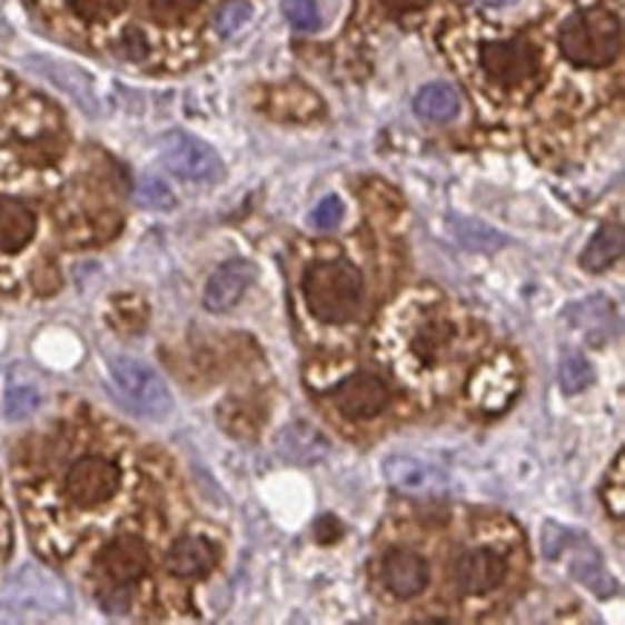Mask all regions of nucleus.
<instances>
[{
    "mask_svg": "<svg viewBox=\"0 0 625 625\" xmlns=\"http://www.w3.org/2000/svg\"><path fill=\"white\" fill-rule=\"evenodd\" d=\"M507 565L496 550L478 548L464 554L456 565V585L462 594H487L505 583Z\"/></svg>",
    "mask_w": 625,
    "mask_h": 625,
    "instance_id": "9d476101",
    "label": "nucleus"
},
{
    "mask_svg": "<svg viewBox=\"0 0 625 625\" xmlns=\"http://www.w3.org/2000/svg\"><path fill=\"white\" fill-rule=\"evenodd\" d=\"M453 340V326L447 324H433L427 329L418 331V338H415V351L421 355L424 360L427 358H436L438 351Z\"/></svg>",
    "mask_w": 625,
    "mask_h": 625,
    "instance_id": "a878e982",
    "label": "nucleus"
},
{
    "mask_svg": "<svg viewBox=\"0 0 625 625\" xmlns=\"http://www.w3.org/2000/svg\"><path fill=\"white\" fill-rule=\"evenodd\" d=\"M623 226H619V222H608V226H603L594 234V239H591L588 248L583 251L579 262H583V268H588V271H605V268H612L614 262L623 257Z\"/></svg>",
    "mask_w": 625,
    "mask_h": 625,
    "instance_id": "a211bd4d",
    "label": "nucleus"
},
{
    "mask_svg": "<svg viewBox=\"0 0 625 625\" xmlns=\"http://www.w3.org/2000/svg\"><path fill=\"white\" fill-rule=\"evenodd\" d=\"M482 3L490 9H502V7H510V3H516V0H482Z\"/></svg>",
    "mask_w": 625,
    "mask_h": 625,
    "instance_id": "72a5a7b5",
    "label": "nucleus"
},
{
    "mask_svg": "<svg viewBox=\"0 0 625 625\" xmlns=\"http://www.w3.org/2000/svg\"><path fill=\"white\" fill-rule=\"evenodd\" d=\"M565 317L591 344H608L614 338V306L605 297H588L568 306Z\"/></svg>",
    "mask_w": 625,
    "mask_h": 625,
    "instance_id": "ddd939ff",
    "label": "nucleus"
},
{
    "mask_svg": "<svg viewBox=\"0 0 625 625\" xmlns=\"http://www.w3.org/2000/svg\"><path fill=\"white\" fill-rule=\"evenodd\" d=\"M559 47L574 67H585V70L608 67L617 61L623 50L619 14L605 7L579 9L559 29Z\"/></svg>",
    "mask_w": 625,
    "mask_h": 625,
    "instance_id": "f257e3e1",
    "label": "nucleus"
},
{
    "mask_svg": "<svg viewBox=\"0 0 625 625\" xmlns=\"http://www.w3.org/2000/svg\"><path fill=\"white\" fill-rule=\"evenodd\" d=\"M136 199H139V205H145V208H153V211H170L176 205L173 199V190L165 185V179H159V176H145L139 182V188H136Z\"/></svg>",
    "mask_w": 625,
    "mask_h": 625,
    "instance_id": "5701e85b",
    "label": "nucleus"
},
{
    "mask_svg": "<svg viewBox=\"0 0 625 625\" xmlns=\"http://www.w3.org/2000/svg\"><path fill=\"white\" fill-rule=\"evenodd\" d=\"M384 3V9L393 14H407V12H418V9H424L429 3V0H380Z\"/></svg>",
    "mask_w": 625,
    "mask_h": 625,
    "instance_id": "473e14b6",
    "label": "nucleus"
},
{
    "mask_svg": "<svg viewBox=\"0 0 625 625\" xmlns=\"http://www.w3.org/2000/svg\"><path fill=\"white\" fill-rule=\"evenodd\" d=\"M568 539H571V534L565 530L563 525H556V522H545V527H542V554L548 556V559H556V556L565 550Z\"/></svg>",
    "mask_w": 625,
    "mask_h": 625,
    "instance_id": "7c9ffc66",
    "label": "nucleus"
},
{
    "mask_svg": "<svg viewBox=\"0 0 625 625\" xmlns=\"http://www.w3.org/2000/svg\"><path fill=\"white\" fill-rule=\"evenodd\" d=\"M462 110V96L450 85H427L415 96V113L424 121H453Z\"/></svg>",
    "mask_w": 625,
    "mask_h": 625,
    "instance_id": "6ab92c4d",
    "label": "nucleus"
},
{
    "mask_svg": "<svg viewBox=\"0 0 625 625\" xmlns=\"http://www.w3.org/2000/svg\"><path fill=\"white\" fill-rule=\"evenodd\" d=\"M110 387H113L116 398L121 400V407L130 409L139 418L159 421L173 409V398H170V389L165 387V380L141 360H110Z\"/></svg>",
    "mask_w": 625,
    "mask_h": 625,
    "instance_id": "7ed1b4c3",
    "label": "nucleus"
},
{
    "mask_svg": "<svg viewBox=\"0 0 625 625\" xmlns=\"http://www.w3.org/2000/svg\"><path fill=\"white\" fill-rule=\"evenodd\" d=\"M162 162L170 173L188 182H217L222 176V159L211 145L188 133H168L162 141Z\"/></svg>",
    "mask_w": 625,
    "mask_h": 625,
    "instance_id": "39448f33",
    "label": "nucleus"
},
{
    "mask_svg": "<svg viewBox=\"0 0 625 625\" xmlns=\"http://www.w3.org/2000/svg\"><path fill=\"white\" fill-rule=\"evenodd\" d=\"M38 219L21 202H0V254H18L36 237Z\"/></svg>",
    "mask_w": 625,
    "mask_h": 625,
    "instance_id": "dca6fc26",
    "label": "nucleus"
},
{
    "mask_svg": "<svg viewBox=\"0 0 625 625\" xmlns=\"http://www.w3.org/2000/svg\"><path fill=\"white\" fill-rule=\"evenodd\" d=\"M38 67H41V70L47 72L61 90L70 92L78 105H85L87 110H92L96 99H92V87L90 81H87V76H81L78 70L67 67V63H56V61H38Z\"/></svg>",
    "mask_w": 625,
    "mask_h": 625,
    "instance_id": "aec40b11",
    "label": "nucleus"
},
{
    "mask_svg": "<svg viewBox=\"0 0 625 625\" xmlns=\"http://www.w3.org/2000/svg\"><path fill=\"white\" fill-rule=\"evenodd\" d=\"M127 0H70V9L87 23H105L125 9Z\"/></svg>",
    "mask_w": 625,
    "mask_h": 625,
    "instance_id": "b1692460",
    "label": "nucleus"
},
{
    "mask_svg": "<svg viewBox=\"0 0 625 625\" xmlns=\"http://www.w3.org/2000/svg\"><path fill=\"white\" fill-rule=\"evenodd\" d=\"M331 400H335V407H338L340 415H346L349 421H369V418L384 413L389 393L380 378H375V375L369 373H358L351 375V378H346L344 384L335 389Z\"/></svg>",
    "mask_w": 625,
    "mask_h": 625,
    "instance_id": "6e6552de",
    "label": "nucleus"
},
{
    "mask_svg": "<svg viewBox=\"0 0 625 625\" xmlns=\"http://www.w3.org/2000/svg\"><path fill=\"white\" fill-rule=\"evenodd\" d=\"M571 576L599 599H608L617 594V583H614L612 574L605 571L603 559H599V554L591 548V545H583V548L576 550L574 563H571Z\"/></svg>",
    "mask_w": 625,
    "mask_h": 625,
    "instance_id": "f3484780",
    "label": "nucleus"
},
{
    "mask_svg": "<svg viewBox=\"0 0 625 625\" xmlns=\"http://www.w3.org/2000/svg\"><path fill=\"white\" fill-rule=\"evenodd\" d=\"M150 52V43H148V36L141 32L139 27H130L121 32L119 38V56L125 58V61H145Z\"/></svg>",
    "mask_w": 625,
    "mask_h": 625,
    "instance_id": "c85d7f7f",
    "label": "nucleus"
},
{
    "mask_svg": "<svg viewBox=\"0 0 625 625\" xmlns=\"http://www.w3.org/2000/svg\"><path fill=\"white\" fill-rule=\"evenodd\" d=\"M340 219H344V202H340L338 197H326L324 202L311 211V226H315L317 231H331V228H338Z\"/></svg>",
    "mask_w": 625,
    "mask_h": 625,
    "instance_id": "c756f323",
    "label": "nucleus"
},
{
    "mask_svg": "<svg viewBox=\"0 0 625 625\" xmlns=\"http://www.w3.org/2000/svg\"><path fill=\"white\" fill-rule=\"evenodd\" d=\"M199 0H150V14L159 23H182Z\"/></svg>",
    "mask_w": 625,
    "mask_h": 625,
    "instance_id": "bb28decb",
    "label": "nucleus"
},
{
    "mask_svg": "<svg viewBox=\"0 0 625 625\" xmlns=\"http://www.w3.org/2000/svg\"><path fill=\"white\" fill-rule=\"evenodd\" d=\"M127 603H130V594H127L125 585H116V588H110V594H101V605L110 614H121L127 608Z\"/></svg>",
    "mask_w": 625,
    "mask_h": 625,
    "instance_id": "2f4dec72",
    "label": "nucleus"
},
{
    "mask_svg": "<svg viewBox=\"0 0 625 625\" xmlns=\"http://www.w3.org/2000/svg\"><path fill=\"white\" fill-rule=\"evenodd\" d=\"M277 453L291 464H317L329 456V442L315 427H309V424L295 421L280 429Z\"/></svg>",
    "mask_w": 625,
    "mask_h": 625,
    "instance_id": "4468645a",
    "label": "nucleus"
},
{
    "mask_svg": "<svg viewBox=\"0 0 625 625\" xmlns=\"http://www.w3.org/2000/svg\"><path fill=\"white\" fill-rule=\"evenodd\" d=\"M119 485L121 476L116 470V464L99 456L81 458L67 473V496L72 499V505L85 507V510L101 507L105 502L113 499L116 493H119Z\"/></svg>",
    "mask_w": 625,
    "mask_h": 625,
    "instance_id": "423d86ee",
    "label": "nucleus"
},
{
    "mask_svg": "<svg viewBox=\"0 0 625 625\" xmlns=\"http://www.w3.org/2000/svg\"><path fill=\"white\" fill-rule=\"evenodd\" d=\"M214 565H217V550L202 536H185V539L173 542V548L168 550V571L182 579L211 574Z\"/></svg>",
    "mask_w": 625,
    "mask_h": 625,
    "instance_id": "2eb2a0df",
    "label": "nucleus"
},
{
    "mask_svg": "<svg viewBox=\"0 0 625 625\" xmlns=\"http://www.w3.org/2000/svg\"><path fill=\"white\" fill-rule=\"evenodd\" d=\"M384 476L395 490L415 496V499H436L447 490V476L438 467L415 456H404V453L384 462Z\"/></svg>",
    "mask_w": 625,
    "mask_h": 625,
    "instance_id": "0eeeda50",
    "label": "nucleus"
},
{
    "mask_svg": "<svg viewBox=\"0 0 625 625\" xmlns=\"http://www.w3.org/2000/svg\"><path fill=\"white\" fill-rule=\"evenodd\" d=\"M302 295L311 315L324 324H346L360 311L364 277L351 262H317L302 277Z\"/></svg>",
    "mask_w": 625,
    "mask_h": 625,
    "instance_id": "f03ea898",
    "label": "nucleus"
},
{
    "mask_svg": "<svg viewBox=\"0 0 625 625\" xmlns=\"http://www.w3.org/2000/svg\"><path fill=\"white\" fill-rule=\"evenodd\" d=\"M99 565L113 585H130L148 571V550L139 539H116L101 550Z\"/></svg>",
    "mask_w": 625,
    "mask_h": 625,
    "instance_id": "9b49d317",
    "label": "nucleus"
},
{
    "mask_svg": "<svg viewBox=\"0 0 625 625\" xmlns=\"http://www.w3.org/2000/svg\"><path fill=\"white\" fill-rule=\"evenodd\" d=\"M282 12H286L288 23L302 32H311V29L320 27V9H317V0H282Z\"/></svg>",
    "mask_w": 625,
    "mask_h": 625,
    "instance_id": "393cba45",
    "label": "nucleus"
},
{
    "mask_svg": "<svg viewBox=\"0 0 625 625\" xmlns=\"http://www.w3.org/2000/svg\"><path fill=\"white\" fill-rule=\"evenodd\" d=\"M594 380V369L583 355H565L563 366H559V384H563L565 395H576L588 389V384Z\"/></svg>",
    "mask_w": 625,
    "mask_h": 625,
    "instance_id": "4be33fe9",
    "label": "nucleus"
},
{
    "mask_svg": "<svg viewBox=\"0 0 625 625\" xmlns=\"http://www.w3.org/2000/svg\"><path fill=\"white\" fill-rule=\"evenodd\" d=\"M384 583L395 597L413 599L418 597L429 583V568L421 556L413 550H393L384 563Z\"/></svg>",
    "mask_w": 625,
    "mask_h": 625,
    "instance_id": "f8f14e48",
    "label": "nucleus"
},
{
    "mask_svg": "<svg viewBox=\"0 0 625 625\" xmlns=\"http://www.w3.org/2000/svg\"><path fill=\"white\" fill-rule=\"evenodd\" d=\"M38 393L32 387H12L7 395V415L14 418V421H21L27 415H32L38 409Z\"/></svg>",
    "mask_w": 625,
    "mask_h": 625,
    "instance_id": "cd10ccee",
    "label": "nucleus"
},
{
    "mask_svg": "<svg viewBox=\"0 0 625 625\" xmlns=\"http://www.w3.org/2000/svg\"><path fill=\"white\" fill-rule=\"evenodd\" d=\"M251 14L254 7L248 0H226V3L217 9V14H214V29H217L219 38H231L251 21Z\"/></svg>",
    "mask_w": 625,
    "mask_h": 625,
    "instance_id": "412c9836",
    "label": "nucleus"
},
{
    "mask_svg": "<svg viewBox=\"0 0 625 625\" xmlns=\"http://www.w3.org/2000/svg\"><path fill=\"white\" fill-rule=\"evenodd\" d=\"M478 61H482V70L502 87H522L534 81L539 72V52L527 38L482 43Z\"/></svg>",
    "mask_w": 625,
    "mask_h": 625,
    "instance_id": "20e7f679",
    "label": "nucleus"
},
{
    "mask_svg": "<svg viewBox=\"0 0 625 625\" xmlns=\"http://www.w3.org/2000/svg\"><path fill=\"white\" fill-rule=\"evenodd\" d=\"M254 280H257V266H251L248 260L226 262L219 271H214V277L205 286V309L217 311V315L231 311Z\"/></svg>",
    "mask_w": 625,
    "mask_h": 625,
    "instance_id": "1a4fd4ad",
    "label": "nucleus"
}]
</instances>
